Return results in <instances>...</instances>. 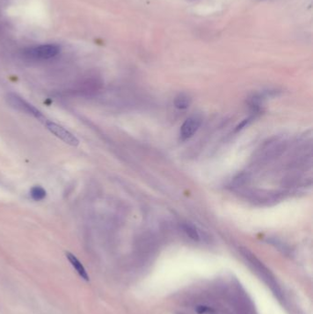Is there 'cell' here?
Instances as JSON below:
<instances>
[{
  "mask_svg": "<svg viewBox=\"0 0 313 314\" xmlns=\"http://www.w3.org/2000/svg\"><path fill=\"white\" fill-rule=\"evenodd\" d=\"M241 253L244 255L246 261L249 263V265L252 267L254 272L264 280L265 283L268 285L275 296L280 300H282V291L277 283L275 276L272 274V272L248 249L241 248Z\"/></svg>",
  "mask_w": 313,
  "mask_h": 314,
  "instance_id": "obj_1",
  "label": "cell"
},
{
  "mask_svg": "<svg viewBox=\"0 0 313 314\" xmlns=\"http://www.w3.org/2000/svg\"><path fill=\"white\" fill-rule=\"evenodd\" d=\"M6 100H7L8 105H10V107L15 108L17 110L25 113L27 115L31 116L34 119L38 120L40 122H42L43 123L47 121L45 116L43 115L37 107L31 105V103L26 101L19 95H16L14 93H9L7 95Z\"/></svg>",
  "mask_w": 313,
  "mask_h": 314,
  "instance_id": "obj_2",
  "label": "cell"
},
{
  "mask_svg": "<svg viewBox=\"0 0 313 314\" xmlns=\"http://www.w3.org/2000/svg\"><path fill=\"white\" fill-rule=\"evenodd\" d=\"M60 53V47L55 44H43L32 47L25 51V55L28 58L35 60H47L54 58Z\"/></svg>",
  "mask_w": 313,
  "mask_h": 314,
  "instance_id": "obj_3",
  "label": "cell"
},
{
  "mask_svg": "<svg viewBox=\"0 0 313 314\" xmlns=\"http://www.w3.org/2000/svg\"><path fill=\"white\" fill-rule=\"evenodd\" d=\"M44 125H45L46 128L50 130L54 135H55L57 138L60 139L69 146H77L79 145L78 139L72 132H70L68 130H66L61 125L54 123V122L48 121V120L44 123Z\"/></svg>",
  "mask_w": 313,
  "mask_h": 314,
  "instance_id": "obj_4",
  "label": "cell"
},
{
  "mask_svg": "<svg viewBox=\"0 0 313 314\" xmlns=\"http://www.w3.org/2000/svg\"><path fill=\"white\" fill-rule=\"evenodd\" d=\"M202 123V118L199 115H192L186 120L180 129V139L186 141L191 138L199 129Z\"/></svg>",
  "mask_w": 313,
  "mask_h": 314,
  "instance_id": "obj_5",
  "label": "cell"
},
{
  "mask_svg": "<svg viewBox=\"0 0 313 314\" xmlns=\"http://www.w3.org/2000/svg\"><path fill=\"white\" fill-rule=\"evenodd\" d=\"M65 254H66V257H67V259L70 262V264L72 265V267L76 269L77 274L81 276L83 279H84L85 281H89V276H88V274H87L85 268L82 265V263L77 259V256L75 254L70 253V252H66Z\"/></svg>",
  "mask_w": 313,
  "mask_h": 314,
  "instance_id": "obj_6",
  "label": "cell"
},
{
  "mask_svg": "<svg viewBox=\"0 0 313 314\" xmlns=\"http://www.w3.org/2000/svg\"><path fill=\"white\" fill-rule=\"evenodd\" d=\"M191 98L186 93H180L174 100V105L178 109H186L190 106Z\"/></svg>",
  "mask_w": 313,
  "mask_h": 314,
  "instance_id": "obj_7",
  "label": "cell"
},
{
  "mask_svg": "<svg viewBox=\"0 0 313 314\" xmlns=\"http://www.w3.org/2000/svg\"><path fill=\"white\" fill-rule=\"evenodd\" d=\"M182 229L185 231V233L192 240L199 241V239H200L199 230L196 228V226L194 224L190 223V222H185V223H183L182 224Z\"/></svg>",
  "mask_w": 313,
  "mask_h": 314,
  "instance_id": "obj_8",
  "label": "cell"
},
{
  "mask_svg": "<svg viewBox=\"0 0 313 314\" xmlns=\"http://www.w3.org/2000/svg\"><path fill=\"white\" fill-rule=\"evenodd\" d=\"M30 195H31V199H34L36 201H40V200L45 199L47 192L42 187L34 186L31 188V190H30Z\"/></svg>",
  "mask_w": 313,
  "mask_h": 314,
  "instance_id": "obj_9",
  "label": "cell"
},
{
  "mask_svg": "<svg viewBox=\"0 0 313 314\" xmlns=\"http://www.w3.org/2000/svg\"><path fill=\"white\" fill-rule=\"evenodd\" d=\"M208 311H209V309L208 307L199 306L197 308V312H198L199 314H205Z\"/></svg>",
  "mask_w": 313,
  "mask_h": 314,
  "instance_id": "obj_10",
  "label": "cell"
}]
</instances>
